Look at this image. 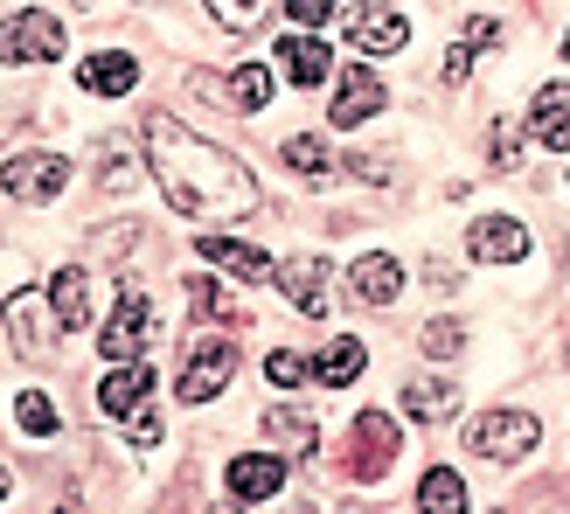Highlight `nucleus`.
Returning <instances> with one entry per match:
<instances>
[{"label":"nucleus","mask_w":570,"mask_h":514,"mask_svg":"<svg viewBox=\"0 0 570 514\" xmlns=\"http://www.w3.org/2000/svg\"><path fill=\"white\" fill-rule=\"evenodd\" d=\"M147 167L160 195L175 202L181 216L195 223H237L258 209V181H250V167L237 154H223L216 139H195L181 119H147Z\"/></svg>","instance_id":"1"},{"label":"nucleus","mask_w":570,"mask_h":514,"mask_svg":"<svg viewBox=\"0 0 570 514\" xmlns=\"http://www.w3.org/2000/svg\"><path fill=\"white\" fill-rule=\"evenodd\" d=\"M543 445V424H535L529 411H480L466 424V452H488V459H522V452Z\"/></svg>","instance_id":"2"},{"label":"nucleus","mask_w":570,"mask_h":514,"mask_svg":"<svg viewBox=\"0 0 570 514\" xmlns=\"http://www.w3.org/2000/svg\"><path fill=\"white\" fill-rule=\"evenodd\" d=\"M56 56H63V21H56V14L28 8V14L0 21V63L28 70V63H56Z\"/></svg>","instance_id":"3"},{"label":"nucleus","mask_w":570,"mask_h":514,"mask_svg":"<svg viewBox=\"0 0 570 514\" xmlns=\"http://www.w3.org/2000/svg\"><path fill=\"white\" fill-rule=\"evenodd\" d=\"M230 376H237V340L195 334L188 340V362H181V404H209V396H223Z\"/></svg>","instance_id":"4"},{"label":"nucleus","mask_w":570,"mask_h":514,"mask_svg":"<svg viewBox=\"0 0 570 514\" xmlns=\"http://www.w3.org/2000/svg\"><path fill=\"white\" fill-rule=\"evenodd\" d=\"M147 340H154V299L139 293V285H126V293H119V313H111L105 334H98V348H105L111 362H139V355H147Z\"/></svg>","instance_id":"5"},{"label":"nucleus","mask_w":570,"mask_h":514,"mask_svg":"<svg viewBox=\"0 0 570 514\" xmlns=\"http://www.w3.org/2000/svg\"><path fill=\"white\" fill-rule=\"evenodd\" d=\"M8 195L14 202H56V195L70 188V160L63 154H8Z\"/></svg>","instance_id":"6"},{"label":"nucleus","mask_w":570,"mask_h":514,"mask_svg":"<svg viewBox=\"0 0 570 514\" xmlns=\"http://www.w3.org/2000/svg\"><path fill=\"white\" fill-rule=\"evenodd\" d=\"M376 111H383V77L368 63H348V70H341V98H334V126L355 132L362 119H376Z\"/></svg>","instance_id":"7"},{"label":"nucleus","mask_w":570,"mask_h":514,"mask_svg":"<svg viewBox=\"0 0 570 514\" xmlns=\"http://www.w3.org/2000/svg\"><path fill=\"white\" fill-rule=\"evenodd\" d=\"M466 250L480 257V265H515V257H529V230L515 216H480L466 230Z\"/></svg>","instance_id":"8"},{"label":"nucleus","mask_w":570,"mask_h":514,"mask_svg":"<svg viewBox=\"0 0 570 514\" xmlns=\"http://www.w3.org/2000/svg\"><path fill=\"white\" fill-rule=\"evenodd\" d=\"M147 396H154V368H147V355H139V362H119V368H111V376L98 383L105 417H132V411H147Z\"/></svg>","instance_id":"9"},{"label":"nucleus","mask_w":570,"mask_h":514,"mask_svg":"<svg viewBox=\"0 0 570 514\" xmlns=\"http://www.w3.org/2000/svg\"><path fill=\"white\" fill-rule=\"evenodd\" d=\"M396 459V424L383 411H362L355 417V480H383Z\"/></svg>","instance_id":"10"},{"label":"nucleus","mask_w":570,"mask_h":514,"mask_svg":"<svg viewBox=\"0 0 570 514\" xmlns=\"http://www.w3.org/2000/svg\"><path fill=\"white\" fill-rule=\"evenodd\" d=\"M348 42H355L362 56H390V49L411 42V21H404V8H362V14L348 21Z\"/></svg>","instance_id":"11"},{"label":"nucleus","mask_w":570,"mask_h":514,"mask_svg":"<svg viewBox=\"0 0 570 514\" xmlns=\"http://www.w3.org/2000/svg\"><path fill=\"white\" fill-rule=\"evenodd\" d=\"M348 293L362 306H390L396 293H404V265L383 257V250H368V257H355V265H348Z\"/></svg>","instance_id":"12"},{"label":"nucleus","mask_w":570,"mask_h":514,"mask_svg":"<svg viewBox=\"0 0 570 514\" xmlns=\"http://www.w3.org/2000/svg\"><path fill=\"white\" fill-rule=\"evenodd\" d=\"M195 257H203V265L237 271V278H265V271H272V257H265L258 244H244V237H223V230H203V237H195Z\"/></svg>","instance_id":"13"},{"label":"nucleus","mask_w":570,"mask_h":514,"mask_svg":"<svg viewBox=\"0 0 570 514\" xmlns=\"http://www.w3.org/2000/svg\"><path fill=\"white\" fill-rule=\"evenodd\" d=\"M278 285H285V299H293L306 320L327 313V257H293V265L278 271Z\"/></svg>","instance_id":"14"},{"label":"nucleus","mask_w":570,"mask_h":514,"mask_svg":"<svg viewBox=\"0 0 570 514\" xmlns=\"http://www.w3.org/2000/svg\"><path fill=\"white\" fill-rule=\"evenodd\" d=\"M285 487V459H272V452H244V459H230V494L237 501H272Z\"/></svg>","instance_id":"15"},{"label":"nucleus","mask_w":570,"mask_h":514,"mask_svg":"<svg viewBox=\"0 0 570 514\" xmlns=\"http://www.w3.org/2000/svg\"><path fill=\"white\" fill-rule=\"evenodd\" d=\"M0 320H8L14 348L28 355V348H49V320H56V306H42L36 293H14L8 306H0Z\"/></svg>","instance_id":"16"},{"label":"nucleus","mask_w":570,"mask_h":514,"mask_svg":"<svg viewBox=\"0 0 570 514\" xmlns=\"http://www.w3.org/2000/svg\"><path fill=\"white\" fill-rule=\"evenodd\" d=\"M529 119H535V139L557 154H570V83H543L529 105Z\"/></svg>","instance_id":"17"},{"label":"nucleus","mask_w":570,"mask_h":514,"mask_svg":"<svg viewBox=\"0 0 570 514\" xmlns=\"http://www.w3.org/2000/svg\"><path fill=\"white\" fill-rule=\"evenodd\" d=\"M278 63H285V77H293L299 91H313V83H327L334 56H327V42H313V36H285L278 42Z\"/></svg>","instance_id":"18"},{"label":"nucleus","mask_w":570,"mask_h":514,"mask_svg":"<svg viewBox=\"0 0 570 514\" xmlns=\"http://www.w3.org/2000/svg\"><path fill=\"white\" fill-rule=\"evenodd\" d=\"M404 411H411L417 424H445L452 411H460V389H452L445 376H411V383H404Z\"/></svg>","instance_id":"19"},{"label":"nucleus","mask_w":570,"mask_h":514,"mask_svg":"<svg viewBox=\"0 0 570 514\" xmlns=\"http://www.w3.org/2000/svg\"><path fill=\"white\" fill-rule=\"evenodd\" d=\"M139 83V63L119 49H105V56H83V91H98V98H126Z\"/></svg>","instance_id":"20"},{"label":"nucleus","mask_w":570,"mask_h":514,"mask_svg":"<svg viewBox=\"0 0 570 514\" xmlns=\"http://www.w3.org/2000/svg\"><path fill=\"white\" fill-rule=\"evenodd\" d=\"M49 306H56V327H83L91 320V278H83L77 265L49 278Z\"/></svg>","instance_id":"21"},{"label":"nucleus","mask_w":570,"mask_h":514,"mask_svg":"<svg viewBox=\"0 0 570 514\" xmlns=\"http://www.w3.org/2000/svg\"><path fill=\"white\" fill-rule=\"evenodd\" d=\"M417 507H432V514H460L466 507V480L452 473V466H432L417 480Z\"/></svg>","instance_id":"22"},{"label":"nucleus","mask_w":570,"mask_h":514,"mask_svg":"<svg viewBox=\"0 0 570 514\" xmlns=\"http://www.w3.org/2000/svg\"><path fill=\"white\" fill-rule=\"evenodd\" d=\"M362 362H368V355H362V340H334V348L313 362V376H321L327 389H348V383L362 376Z\"/></svg>","instance_id":"23"},{"label":"nucleus","mask_w":570,"mask_h":514,"mask_svg":"<svg viewBox=\"0 0 570 514\" xmlns=\"http://www.w3.org/2000/svg\"><path fill=\"white\" fill-rule=\"evenodd\" d=\"M265 432H272V438H285L293 452H313V445H321V424H313L306 411H285V404H278V411H265Z\"/></svg>","instance_id":"24"},{"label":"nucleus","mask_w":570,"mask_h":514,"mask_svg":"<svg viewBox=\"0 0 570 514\" xmlns=\"http://www.w3.org/2000/svg\"><path fill=\"white\" fill-rule=\"evenodd\" d=\"M285 167H293L299 181H313V188H321L334 160H327V147H321V139H313V132H299V139H285Z\"/></svg>","instance_id":"25"},{"label":"nucleus","mask_w":570,"mask_h":514,"mask_svg":"<svg viewBox=\"0 0 570 514\" xmlns=\"http://www.w3.org/2000/svg\"><path fill=\"white\" fill-rule=\"evenodd\" d=\"M14 424H21V432H36V438H49L56 432V404H49L42 389H21L14 396Z\"/></svg>","instance_id":"26"},{"label":"nucleus","mask_w":570,"mask_h":514,"mask_svg":"<svg viewBox=\"0 0 570 514\" xmlns=\"http://www.w3.org/2000/svg\"><path fill=\"white\" fill-rule=\"evenodd\" d=\"M98 167H105V188H132L139 181V160H132V147H119V139H105V147H98Z\"/></svg>","instance_id":"27"},{"label":"nucleus","mask_w":570,"mask_h":514,"mask_svg":"<svg viewBox=\"0 0 570 514\" xmlns=\"http://www.w3.org/2000/svg\"><path fill=\"white\" fill-rule=\"evenodd\" d=\"M417 348L432 355V362H452V355L466 348V327H460V320H432V327L417 334Z\"/></svg>","instance_id":"28"},{"label":"nucleus","mask_w":570,"mask_h":514,"mask_svg":"<svg viewBox=\"0 0 570 514\" xmlns=\"http://www.w3.org/2000/svg\"><path fill=\"white\" fill-rule=\"evenodd\" d=\"M230 91H237V105H244V111H258V105L272 98V70H265V63H244V70L230 77Z\"/></svg>","instance_id":"29"},{"label":"nucleus","mask_w":570,"mask_h":514,"mask_svg":"<svg viewBox=\"0 0 570 514\" xmlns=\"http://www.w3.org/2000/svg\"><path fill=\"white\" fill-rule=\"evenodd\" d=\"M209 8H216L223 28H237V36H244V28H258L272 14V0H209Z\"/></svg>","instance_id":"30"},{"label":"nucleus","mask_w":570,"mask_h":514,"mask_svg":"<svg viewBox=\"0 0 570 514\" xmlns=\"http://www.w3.org/2000/svg\"><path fill=\"white\" fill-rule=\"evenodd\" d=\"M265 376H272L278 389H293V383H306V376H313V368H306V355H293V348H278V355L265 362Z\"/></svg>","instance_id":"31"},{"label":"nucleus","mask_w":570,"mask_h":514,"mask_svg":"<svg viewBox=\"0 0 570 514\" xmlns=\"http://www.w3.org/2000/svg\"><path fill=\"white\" fill-rule=\"evenodd\" d=\"M285 14H293L299 28H321V21L341 14V0H285Z\"/></svg>","instance_id":"32"},{"label":"nucleus","mask_w":570,"mask_h":514,"mask_svg":"<svg viewBox=\"0 0 570 514\" xmlns=\"http://www.w3.org/2000/svg\"><path fill=\"white\" fill-rule=\"evenodd\" d=\"M522 160V139H515V119H501L494 126V167H501V175H508V167H515Z\"/></svg>","instance_id":"33"},{"label":"nucleus","mask_w":570,"mask_h":514,"mask_svg":"<svg viewBox=\"0 0 570 514\" xmlns=\"http://www.w3.org/2000/svg\"><path fill=\"white\" fill-rule=\"evenodd\" d=\"M473 77V42H452L445 49V83H466Z\"/></svg>","instance_id":"34"},{"label":"nucleus","mask_w":570,"mask_h":514,"mask_svg":"<svg viewBox=\"0 0 570 514\" xmlns=\"http://www.w3.org/2000/svg\"><path fill=\"white\" fill-rule=\"evenodd\" d=\"M126 432H132V445H154V438H160V417H154V411H132Z\"/></svg>","instance_id":"35"},{"label":"nucleus","mask_w":570,"mask_h":514,"mask_svg":"<svg viewBox=\"0 0 570 514\" xmlns=\"http://www.w3.org/2000/svg\"><path fill=\"white\" fill-rule=\"evenodd\" d=\"M494 36H501V28H494V21H488V14H480V21H466V42H473V49H488V42H494Z\"/></svg>","instance_id":"36"},{"label":"nucleus","mask_w":570,"mask_h":514,"mask_svg":"<svg viewBox=\"0 0 570 514\" xmlns=\"http://www.w3.org/2000/svg\"><path fill=\"white\" fill-rule=\"evenodd\" d=\"M0 494H8V466H0Z\"/></svg>","instance_id":"37"},{"label":"nucleus","mask_w":570,"mask_h":514,"mask_svg":"<svg viewBox=\"0 0 570 514\" xmlns=\"http://www.w3.org/2000/svg\"><path fill=\"white\" fill-rule=\"evenodd\" d=\"M563 63H570V36H563Z\"/></svg>","instance_id":"38"}]
</instances>
